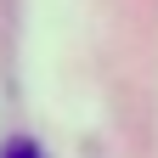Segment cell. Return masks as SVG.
Listing matches in <instances>:
<instances>
[{
  "label": "cell",
  "instance_id": "obj_1",
  "mask_svg": "<svg viewBox=\"0 0 158 158\" xmlns=\"http://www.w3.org/2000/svg\"><path fill=\"white\" fill-rule=\"evenodd\" d=\"M0 158H45V152H40L34 141H23V135H17V141H6V152H0Z\"/></svg>",
  "mask_w": 158,
  "mask_h": 158
}]
</instances>
